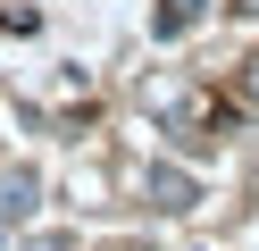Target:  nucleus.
Here are the masks:
<instances>
[{
  "label": "nucleus",
  "instance_id": "f257e3e1",
  "mask_svg": "<svg viewBox=\"0 0 259 251\" xmlns=\"http://www.w3.org/2000/svg\"><path fill=\"white\" fill-rule=\"evenodd\" d=\"M151 201H159V209H192V201H201V184H192L184 167H151Z\"/></svg>",
  "mask_w": 259,
  "mask_h": 251
},
{
  "label": "nucleus",
  "instance_id": "f03ea898",
  "mask_svg": "<svg viewBox=\"0 0 259 251\" xmlns=\"http://www.w3.org/2000/svg\"><path fill=\"white\" fill-rule=\"evenodd\" d=\"M25 209H34V176H25V167H9V176H0V226H17Z\"/></svg>",
  "mask_w": 259,
  "mask_h": 251
},
{
  "label": "nucleus",
  "instance_id": "7ed1b4c3",
  "mask_svg": "<svg viewBox=\"0 0 259 251\" xmlns=\"http://www.w3.org/2000/svg\"><path fill=\"white\" fill-rule=\"evenodd\" d=\"M192 17H201V0H167V9H159V33H176V25H192Z\"/></svg>",
  "mask_w": 259,
  "mask_h": 251
},
{
  "label": "nucleus",
  "instance_id": "20e7f679",
  "mask_svg": "<svg viewBox=\"0 0 259 251\" xmlns=\"http://www.w3.org/2000/svg\"><path fill=\"white\" fill-rule=\"evenodd\" d=\"M242 100H251V109H259V50H251V59H242Z\"/></svg>",
  "mask_w": 259,
  "mask_h": 251
},
{
  "label": "nucleus",
  "instance_id": "39448f33",
  "mask_svg": "<svg viewBox=\"0 0 259 251\" xmlns=\"http://www.w3.org/2000/svg\"><path fill=\"white\" fill-rule=\"evenodd\" d=\"M34 251H67V243H59V234H51V243H34Z\"/></svg>",
  "mask_w": 259,
  "mask_h": 251
}]
</instances>
